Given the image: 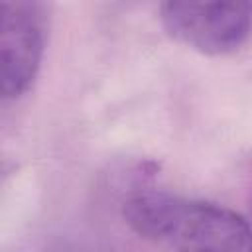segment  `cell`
Returning a JSON list of instances; mask_svg holds the SVG:
<instances>
[{
    "label": "cell",
    "mask_w": 252,
    "mask_h": 252,
    "mask_svg": "<svg viewBox=\"0 0 252 252\" xmlns=\"http://www.w3.org/2000/svg\"><path fill=\"white\" fill-rule=\"evenodd\" d=\"M126 224L165 252H252V226L236 211L171 193H142L124 203Z\"/></svg>",
    "instance_id": "obj_1"
},
{
    "label": "cell",
    "mask_w": 252,
    "mask_h": 252,
    "mask_svg": "<svg viewBox=\"0 0 252 252\" xmlns=\"http://www.w3.org/2000/svg\"><path fill=\"white\" fill-rule=\"evenodd\" d=\"M159 20L175 41L205 55H226L248 39L252 4L171 0L159 6Z\"/></svg>",
    "instance_id": "obj_2"
},
{
    "label": "cell",
    "mask_w": 252,
    "mask_h": 252,
    "mask_svg": "<svg viewBox=\"0 0 252 252\" xmlns=\"http://www.w3.org/2000/svg\"><path fill=\"white\" fill-rule=\"evenodd\" d=\"M45 30L43 18L35 4L4 2L2 4V96L18 98L35 81L43 57Z\"/></svg>",
    "instance_id": "obj_3"
}]
</instances>
